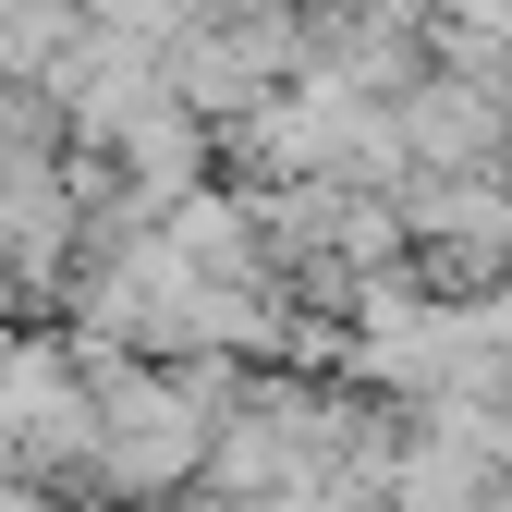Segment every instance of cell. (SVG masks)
<instances>
[{
    "instance_id": "obj_1",
    "label": "cell",
    "mask_w": 512,
    "mask_h": 512,
    "mask_svg": "<svg viewBox=\"0 0 512 512\" xmlns=\"http://www.w3.org/2000/svg\"><path fill=\"white\" fill-rule=\"evenodd\" d=\"M208 427H196V391L183 378H147V366H98V464L122 488H171L196 476Z\"/></svg>"
}]
</instances>
